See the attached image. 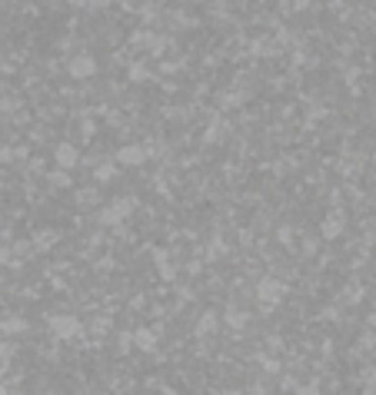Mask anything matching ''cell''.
Returning a JSON list of instances; mask_svg holds the SVG:
<instances>
[{"label":"cell","mask_w":376,"mask_h":395,"mask_svg":"<svg viewBox=\"0 0 376 395\" xmlns=\"http://www.w3.org/2000/svg\"><path fill=\"white\" fill-rule=\"evenodd\" d=\"M54 332H60V335H73V332H77V322H73V319H54Z\"/></svg>","instance_id":"1"},{"label":"cell","mask_w":376,"mask_h":395,"mask_svg":"<svg viewBox=\"0 0 376 395\" xmlns=\"http://www.w3.org/2000/svg\"><path fill=\"white\" fill-rule=\"evenodd\" d=\"M260 296H263L266 302H276V296H280V286H276V283H270V279H266V283L260 286Z\"/></svg>","instance_id":"2"},{"label":"cell","mask_w":376,"mask_h":395,"mask_svg":"<svg viewBox=\"0 0 376 395\" xmlns=\"http://www.w3.org/2000/svg\"><path fill=\"white\" fill-rule=\"evenodd\" d=\"M73 73H77V77H83V73H93V60H90V57H80V60L73 64Z\"/></svg>","instance_id":"3"},{"label":"cell","mask_w":376,"mask_h":395,"mask_svg":"<svg viewBox=\"0 0 376 395\" xmlns=\"http://www.w3.org/2000/svg\"><path fill=\"white\" fill-rule=\"evenodd\" d=\"M120 159H123V163H140V159H144V153L133 150V146H127V150L120 153Z\"/></svg>","instance_id":"4"},{"label":"cell","mask_w":376,"mask_h":395,"mask_svg":"<svg viewBox=\"0 0 376 395\" xmlns=\"http://www.w3.org/2000/svg\"><path fill=\"white\" fill-rule=\"evenodd\" d=\"M60 159H64V163H67V166H70V163H73V150H70V146H60Z\"/></svg>","instance_id":"5"}]
</instances>
